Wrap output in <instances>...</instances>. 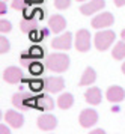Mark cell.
Returning a JSON list of instances; mask_svg holds the SVG:
<instances>
[{"mask_svg": "<svg viewBox=\"0 0 125 134\" xmlns=\"http://www.w3.org/2000/svg\"><path fill=\"white\" fill-rule=\"evenodd\" d=\"M115 5L118 8H121V6H125V0H115Z\"/></svg>", "mask_w": 125, "mask_h": 134, "instance_id": "31", "label": "cell"}, {"mask_svg": "<svg viewBox=\"0 0 125 134\" xmlns=\"http://www.w3.org/2000/svg\"><path fill=\"white\" fill-rule=\"evenodd\" d=\"M48 26H50L51 32H54V33H60L62 30H65L66 20L63 18L62 15H53L51 18L48 20Z\"/></svg>", "mask_w": 125, "mask_h": 134, "instance_id": "15", "label": "cell"}, {"mask_svg": "<svg viewBox=\"0 0 125 134\" xmlns=\"http://www.w3.org/2000/svg\"><path fill=\"white\" fill-rule=\"evenodd\" d=\"M12 104L18 109L36 107V97H30L27 93H15L12 97Z\"/></svg>", "mask_w": 125, "mask_h": 134, "instance_id": "4", "label": "cell"}, {"mask_svg": "<svg viewBox=\"0 0 125 134\" xmlns=\"http://www.w3.org/2000/svg\"><path fill=\"white\" fill-rule=\"evenodd\" d=\"M104 6H106V2H104V0H90L89 3L81 5L80 12L83 14V15H92V14L101 11Z\"/></svg>", "mask_w": 125, "mask_h": 134, "instance_id": "11", "label": "cell"}, {"mask_svg": "<svg viewBox=\"0 0 125 134\" xmlns=\"http://www.w3.org/2000/svg\"><path fill=\"white\" fill-rule=\"evenodd\" d=\"M0 14H2V15L6 14V3H5V0H2V2H0Z\"/></svg>", "mask_w": 125, "mask_h": 134, "instance_id": "29", "label": "cell"}, {"mask_svg": "<svg viewBox=\"0 0 125 134\" xmlns=\"http://www.w3.org/2000/svg\"><path fill=\"white\" fill-rule=\"evenodd\" d=\"M9 48H11L9 41H8L3 35H2V36H0V53H2V54H5V53H8V51H9Z\"/></svg>", "mask_w": 125, "mask_h": 134, "instance_id": "24", "label": "cell"}, {"mask_svg": "<svg viewBox=\"0 0 125 134\" xmlns=\"http://www.w3.org/2000/svg\"><path fill=\"white\" fill-rule=\"evenodd\" d=\"M47 68L54 72H65L69 68V56L65 53H53L47 57Z\"/></svg>", "mask_w": 125, "mask_h": 134, "instance_id": "1", "label": "cell"}, {"mask_svg": "<svg viewBox=\"0 0 125 134\" xmlns=\"http://www.w3.org/2000/svg\"><path fill=\"white\" fill-rule=\"evenodd\" d=\"M53 107H54V101L50 95L42 93V95H38L36 97V109L38 110L47 111V110H51Z\"/></svg>", "mask_w": 125, "mask_h": 134, "instance_id": "14", "label": "cell"}, {"mask_svg": "<svg viewBox=\"0 0 125 134\" xmlns=\"http://www.w3.org/2000/svg\"><path fill=\"white\" fill-rule=\"evenodd\" d=\"M115 23V17L110 12H102L98 14L95 18L92 20V27L95 29H104V27H110Z\"/></svg>", "mask_w": 125, "mask_h": 134, "instance_id": "6", "label": "cell"}, {"mask_svg": "<svg viewBox=\"0 0 125 134\" xmlns=\"http://www.w3.org/2000/svg\"><path fill=\"white\" fill-rule=\"evenodd\" d=\"M0 130H2V134H11V131H9V128H6L3 124L0 125Z\"/></svg>", "mask_w": 125, "mask_h": 134, "instance_id": "30", "label": "cell"}, {"mask_svg": "<svg viewBox=\"0 0 125 134\" xmlns=\"http://www.w3.org/2000/svg\"><path fill=\"white\" fill-rule=\"evenodd\" d=\"M29 54L33 59H41V57H44V48L38 47V45H33V47H30Z\"/></svg>", "mask_w": 125, "mask_h": 134, "instance_id": "21", "label": "cell"}, {"mask_svg": "<svg viewBox=\"0 0 125 134\" xmlns=\"http://www.w3.org/2000/svg\"><path fill=\"white\" fill-rule=\"evenodd\" d=\"M106 98H107L110 103L118 104L125 98V91L121 86H110L107 89V92H106Z\"/></svg>", "mask_w": 125, "mask_h": 134, "instance_id": "12", "label": "cell"}, {"mask_svg": "<svg viewBox=\"0 0 125 134\" xmlns=\"http://www.w3.org/2000/svg\"><path fill=\"white\" fill-rule=\"evenodd\" d=\"M63 87H65V81L62 77H47L44 80V89L47 92L56 93V92H60Z\"/></svg>", "mask_w": 125, "mask_h": 134, "instance_id": "7", "label": "cell"}, {"mask_svg": "<svg viewBox=\"0 0 125 134\" xmlns=\"http://www.w3.org/2000/svg\"><path fill=\"white\" fill-rule=\"evenodd\" d=\"M29 3H30V0H12L11 6L15 11H18V9H24L26 6H29Z\"/></svg>", "mask_w": 125, "mask_h": 134, "instance_id": "23", "label": "cell"}, {"mask_svg": "<svg viewBox=\"0 0 125 134\" xmlns=\"http://www.w3.org/2000/svg\"><path fill=\"white\" fill-rule=\"evenodd\" d=\"M121 38H122V39H124V41H125V29H124V30H122V32H121Z\"/></svg>", "mask_w": 125, "mask_h": 134, "instance_id": "33", "label": "cell"}, {"mask_svg": "<svg viewBox=\"0 0 125 134\" xmlns=\"http://www.w3.org/2000/svg\"><path fill=\"white\" fill-rule=\"evenodd\" d=\"M71 45H72V35L69 32H66L63 35L54 38L53 41H51V47L56 50H69Z\"/></svg>", "mask_w": 125, "mask_h": 134, "instance_id": "8", "label": "cell"}, {"mask_svg": "<svg viewBox=\"0 0 125 134\" xmlns=\"http://www.w3.org/2000/svg\"><path fill=\"white\" fill-rule=\"evenodd\" d=\"M112 56H113V59H116V60L125 59V41L124 39L115 44L113 50H112Z\"/></svg>", "mask_w": 125, "mask_h": 134, "instance_id": "18", "label": "cell"}, {"mask_svg": "<svg viewBox=\"0 0 125 134\" xmlns=\"http://www.w3.org/2000/svg\"><path fill=\"white\" fill-rule=\"evenodd\" d=\"M12 30V26L9 21H6V20H2L0 21V32L2 33H9Z\"/></svg>", "mask_w": 125, "mask_h": 134, "instance_id": "26", "label": "cell"}, {"mask_svg": "<svg viewBox=\"0 0 125 134\" xmlns=\"http://www.w3.org/2000/svg\"><path fill=\"white\" fill-rule=\"evenodd\" d=\"M75 48L80 53H86L90 48V33L86 29H80L75 33Z\"/></svg>", "mask_w": 125, "mask_h": 134, "instance_id": "3", "label": "cell"}, {"mask_svg": "<svg viewBox=\"0 0 125 134\" xmlns=\"http://www.w3.org/2000/svg\"><path fill=\"white\" fill-rule=\"evenodd\" d=\"M78 121H80V125L83 128H90L92 125H95L98 122V113L92 109H86L80 113V119Z\"/></svg>", "mask_w": 125, "mask_h": 134, "instance_id": "5", "label": "cell"}, {"mask_svg": "<svg viewBox=\"0 0 125 134\" xmlns=\"http://www.w3.org/2000/svg\"><path fill=\"white\" fill-rule=\"evenodd\" d=\"M69 5H71V0H54V6H56V9H68L69 8Z\"/></svg>", "mask_w": 125, "mask_h": 134, "instance_id": "25", "label": "cell"}, {"mask_svg": "<svg viewBox=\"0 0 125 134\" xmlns=\"http://www.w3.org/2000/svg\"><path fill=\"white\" fill-rule=\"evenodd\" d=\"M122 72L125 74V62H124V63H122Z\"/></svg>", "mask_w": 125, "mask_h": 134, "instance_id": "34", "label": "cell"}, {"mask_svg": "<svg viewBox=\"0 0 125 134\" xmlns=\"http://www.w3.org/2000/svg\"><path fill=\"white\" fill-rule=\"evenodd\" d=\"M29 86H30V91L39 92V91L44 89V81H42V80H30Z\"/></svg>", "mask_w": 125, "mask_h": 134, "instance_id": "22", "label": "cell"}, {"mask_svg": "<svg viewBox=\"0 0 125 134\" xmlns=\"http://www.w3.org/2000/svg\"><path fill=\"white\" fill-rule=\"evenodd\" d=\"M96 79V74H95V69L94 68L88 66L84 69L83 75H81V79H80V86H88V85H92Z\"/></svg>", "mask_w": 125, "mask_h": 134, "instance_id": "17", "label": "cell"}, {"mask_svg": "<svg viewBox=\"0 0 125 134\" xmlns=\"http://www.w3.org/2000/svg\"><path fill=\"white\" fill-rule=\"evenodd\" d=\"M77 2H84V0H77Z\"/></svg>", "mask_w": 125, "mask_h": 134, "instance_id": "35", "label": "cell"}, {"mask_svg": "<svg viewBox=\"0 0 125 134\" xmlns=\"http://www.w3.org/2000/svg\"><path fill=\"white\" fill-rule=\"evenodd\" d=\"M38 127L44 130V131H50V130H54L57 127V119L56 116L50 115V113H44L38 118Z\"/></svg>", "mask_w": 125, "mask_h": 134, "instance_id": "10", "label": "cell"}, {"mask_svg": "<svg viewBox=\"0 0 125 134\" xmlns=\"http://www.w3.org/2000/svg\"><path fill=\"white\" fill-rule=\"evenodd\" d=\"M115 35L113 30H100L95 33V36H94V42H95V47L96 50H100V51H106V50L115 42Z\"/></svg>", "mask_w": 125, "mask_h": 134, "instance_id": "2", "label": "cell"}, {"mask_svg": "<svg viewBox=\"0 0 125 134\" xmlns=\"http://www.w3.org/2000/svg\"><path fill=\"white\" fill-rule=\"evenodd\" d=\"M72 104H74V97H72L71 93H62V95L57 98V105L63 110L69 109Z\"/></svg>", "mask_w": 125, "mask_h": 134, "instance_id": "19", "label": "cell"}, {"mask_svg": "<svg viewBox=\"0 0 125 134\" xmlns=\"http://www.w3.org/2000/svg\"><path fill=\"white\" fill-rule=\"evenodd\" d=\"M5 121L14 128H21L23 127V122H24V118L21 113H18L15 110H8L5 115Z\"/></svg>", "mask_w": 125, "mask_h": 134, "instance_id": "13", "label": "cell"}, {"mask_svg": "<svg viewBox=\"0 0 125 134\" xmlns=\"http://www.w3.org/2000/svg\"><path fill=\"white\" fill-rule=\"evenodd\" d=\"M3 80L11 83V85H15V83H20L23 80V72L21 69L17 66H8L3 71Z\"/></svg>", "mask_w": 125, "mask_h": 134, "instance_id": "9", "label": "cell"}, {"mask_svg": "<svg viewBox=\"0 0 125 134\" xmlns=\"http://www.w3.org/2000/svg\"><path fill=\"white\" fill-rule=\"evenodd\" d=\"M29 71L32 75H41L44 72V65L41 62H32L29 65Z\"/></svg>", "mask_w": 125, "mask_h": 134, "instance_id": "20", "label": "cell"}, {"mask_svg": "<svg viewBox=\"0 0 125 134\" xmlns=\"http://www.w3.org/2000/svg\"><path fill=\"white\" fill-rule=\"evenodd\" d=\"M84 99L86 103L92 104V105H96V104L101 103V91L98 87H89L88 91L84 92Z\"/></svg>", "mask_w": 125, "mask_h": 134, "instance_id": "16", "label": "cell"}, {"mask_svg": "<svg viewBox=\"0 0 125 134\" xmlns=\"http://www.w3.org/2000/svg\"><path fill=\"white\" fill-rule=\"evenodd\" d=\"M30 35V39L32 41H35V42H38V41H41V39H44V32H39V30H32L29 33Z\"/></svg>", "mask_w": 125, "mask_h": 134, "instance_id": "27", "label": "cell"}, {"mask_svg": "<svg viewBox=\"0 0 125 134\" xmlns=\"http://www.w3.org/2000/svg\"><path fill=\"white\" fill-rule=\"evenodd\" d=\"M32 23H29V21H26V20H23L21 21V30L23 32H26V33H30L32 32Z\"/></svg>", "mask_w": 125, "mask_h": 134, "instance_id": "28", "label": "cell"}, {"mask_svg": "<svg viewBox=\"0 0 125 134\" xmlns=\"http://www.w3.org/2000/svg\"><path fill=\"white\" fill-rule=\"evenodd\" d=\"M92 134H104V130H102V128H98V130H94V131H92Z\"/></svg>", "mask_w": 125, "mask_h": 134, "instance_id": "32", "label": "cell"}]
</instances>
